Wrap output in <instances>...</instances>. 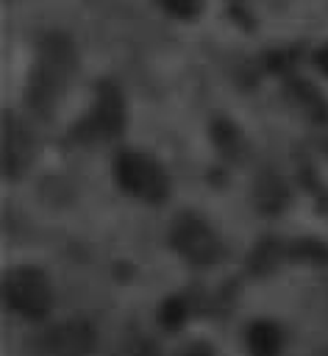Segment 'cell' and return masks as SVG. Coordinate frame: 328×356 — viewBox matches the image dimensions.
I'll return each instance as SVG.
<instances>
[{
  "mask_svg": "<svg viewBox=\"0 0 328 356\" xmlns=\"http://www.w3.org/2000/svg\"><path fill=\"white\" fill-rule=\"evenodd\" d=\"M286 197H289V189L284 184L281 175L275 172H261L259 181H256V200L261 206V211H281L286 206Z\"/></svg>",
  "mask_w": 328,
  "mask_h": 356,
  "instance_id": "9c48e42d",
  "label": "cell"
},
{
  "mask_svg": "<svg viewBox=\"0 0 328 356\" xmlns=\"http://www.w3.org/2000/svg\"><path fill=\"white\" fill-rule=\"evenodd\" d=\"M75 72V50L72 42L61 33H53L42 42L39 47V58L33 64L31 72V83H28V100L36 111H50L53 103L61 95V86L72 78Z\"/></svg>",
  "mask_w": 328,
  "mask_h": 356,
  "instance_id": "6da1fadb",
  "label": "cell"
},
{
  "mask_svg": "<svg viewBox=\"0 0 328 356\" xmlns=\"http://www.w3.org/2000/svg\"><path fill=\"white\" fill-rule=\"evenodd\" d=\"M153 353H156V350H153L150 345H142V348H139V350H136L133 356H153Z\"/></svg>",
  "mask_w": 328,
  "mask_h": 356,
  "instance_id": "e0dca14e",
  "label": "cell"
},
{
  "mask_svg": "<svg viewBox=\"0 0 328 356\" xmlns=\"http://www.w3.org/2000/svg\"><path fill=\"white\" fill-rule=\"evenodd\" d=\"M114 178L120 189L131 197L145 203H161L170 195V175L167 170L139 150H122L114 161Z\"/></svg>",
  "mask_w": 328,
  "mask_h": 356,
  "instance_id": "3957f363",
  "label": "cell"
},
{
  "mask_svg": "<svg viewBox=\"0 0 328 356\" xmlns=\"http://www.w3.org/2000/svg\"><path fill=\"white\" fill-rule=\"evenodd\" d=\"M3 298L8 312H14L22 320H44L53 309V289L50 278L39 267H14L6 273L3 281Z\"/></svg>",
  "mask_w": 328,
  "mask_h": 356,
  "instance_id": "7a4b0ae2",
  "label": "cell"
},
{
  "mask_svg": "<svg viewBox=\"0 0 328 356\" xmlns=\"http://www.w3.org/2000/svg\"><path fill=\"white\" fill-rule=\"evenodd\" d=\"M125 122H128V111H125V97H122L120 86L111 83V81L97 83L95 106H92V114H89L92 134H97L103 139H114L125 131Z\"/></svg>",
  "mask_w": 328,
  "mask_h": 356,
  "instance_id": "5b68a950",
  "label": "cell"
},
{
  "mask_svg": "<svg viewBox=\"0 0 328 356\" xmlns=\"http://www.w3.org/2000/svg\"><path fill=\"white\" fill-rule=\"evenodd\" d=\"M47 345L56 356H83L95 345V331H92L89 323L72 320V323H64V325L53 328Z\"/></svg>",
  "mask_w": 328,
  "mask_h": 356,
  "instance_id": "8992f818",
  "label": "cell"
},
{
  "mask_svg": "<svg viewBox=\"0 0 328 356\" xmlns=\"http://www.w3.org/2000/svg\"><path fill=\"white\" fill-rule=\"evenodd\" d=\"M170 17H178V19H192L197 11H200V0H156Z\"/></svg>",
  "mask_w": 328,
  "mask_h": 356,
  "instance_id": "4fadbf2b",
  "label": "cell"
},
{
  "mask_svg": "<svg viewBox=\"0 0 328 356\" xmlns=\"http://www.w3.org/2000/svg\"><path fill=\"white\" fill-rule=\"evenodd\" d=\"M211 136H214V142H217V147L222 150V153H233L236 147H239V131L228 122V120H214V125H211Z\"/></svg>",
  "mask_w": 328,
  "mask_h": 356,
  "instance_id": "8fae6325",
  "label": "cell"
},
{
  "mask_svg": "<svg viewBox=\"0 0 328 356\" xmlns=\"http://www.w3.org/2000/svg\"><path fill=\"white\" fill-rule=\"evenodd\" d=\"M314 61H317V67H320V72H322V75H328V44L317 50V56H314Z\"/></svg>",
  "mask_w": 328,
  "mask_h": 356,
  "instance_id": "2e32d148",
  "label": "cell"
},
{
  "mask_svg": "<svg viewBox=\"0 0 328 356\" xmlns=\"http://www.w3.org/2000/svg\"><path fill=\"white\" fill-rule=\"evenodd\" d=\"M245 342H247V353L250 356H281V348H284L281 328L275 323H270V320L250 323V328L245 334Z\"/></svg>",
  "mask_w": 328,
  "mask_h": 356,
  "instance_id": "ba28073f",
  "label": "cell"
},
{
  "mask_svg": "<svg viewBox=\"0 0 328 356\" xmlns=\"http://www.w3.org/2000/svg\"><path fill=\"white\" fill-rule=\"evenodd\" d=\"M295 253L300 259H314V261H325L328 259V250L320 242H297L295 245Z\"/></svg>",
  "mask_w": 328,
  "mask_h": 356,
  "instance_id": "5bb4252c",
  "label": "cell"
},
{
  "mask_svg": "<svg viewBox=\"0 0 328 356\" xmlns=\"http://www.w3.org/2000/svg\"><path fill=\"white\" fill-rule=\"evenodd\" d=\"M170 245L178 256H183L195 267H208V264L220 261V256H222V245H220L217 234L208 228V222L203 217H197L192 211H183L172 220Z\"/></svg>",
  "mask_w": 328,
  "mask_h": 356,
  "instance_id": "277c9868",
  "label": "cell"
},
{
  "mask_svg": "<svg viewBox=\"0 0 328 356\" xmlns=\"http://www.w3.org/2000/svg\"><path fill=\"white\" fill-rule=\"evenodd\" d=\"M278 245H275V239H261L259 245H256V250H253V256H250V264H253V270L256 273H264V270H270V267H275V261H278Z\"/></svg>",
  "mask_w": 328,
  "mask_h": 356,
  "instance_id": "7c38bea8",
  "label": "cell"
},
{
  "mask_svg": "<svg viewBox=\"0 0 328 356\" xmlns=\"http://www.w3.org/2000/svg\"><path fill=\"white\" fill-rule=\"evenodd\" d=\"M175 356H214V350H211L208 342H189V345H183Z\"/></svg>",
  "mask_w": 328,
  "mask_h": 356,
  "instance_id": "9a60e30c",
  "label": "cell"
},
{
  "mask_svg": "<svg viewBox=\"0 0 328 356\" xmlns=\"http://www.w3.org/2000/svg\"><path fill=\"white\" fill-rule=\"evenodd\" d=\"M186 300L183 298H178V295H172V298H167L161 306H158V323H161V328H167V331H178L183 323H186Z\"/></svg>",
  "mask_w": 328,
  "mask_h": 356,
  "instance_id": "30bf717a",
  "label": "cell"
},
{
  "mask_svg": "<svg viewBox=\"0 0 328 356\" xmlns=\"http://www.w3.org/2000/svg\"><path fill=\"white\" fill-rule=\"evenodd\" d=\"M31 161V139L22 125L14 122V117H6V136H3V170L8 178H17Z\"/></svg>",
  "mask_w": 328,
  "mask_h": 356,
  "instance_id": "52a82bcc",
  "label": "cell"
}]
</instances>
